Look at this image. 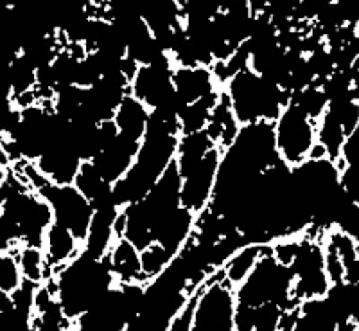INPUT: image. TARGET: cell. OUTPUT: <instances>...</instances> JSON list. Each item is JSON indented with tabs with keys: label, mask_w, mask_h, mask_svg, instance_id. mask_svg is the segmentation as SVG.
Masks as SVG:
<instances>
[{
	"label": "cell",
	"mask_w": 359,
	"mask_h": 331,
	"mask_svg": "<svg viewBox=\"0 0 359 331\" xmlns=\"http://www.w3.org/2000/svg\"><path fill=\"white\" fill-rule=\"evenodd\" d=\"M54 223L49 204L15 171L0 186V252L20 247H43Z\"/></svg>",
	"instance_id": "obj_1"
},
{
	"label": "cell",
	"mask_w": 359,
	"mask_h": 331,
	"mask_svg": "<svg viewBox=\"0 0 359 331\" xmlns=\"http://www.w3.org/2000/svg\"><path fill=\"white\" fill-rule=\"evenodd\" d=\"M54 294L67 319L72 323L101 301L117 285L108 258H94L81 252L78 258L56 270L53 279Z\"/></svg>",
	"instance_id": "obj_2"
},
{
	"label": "cell",
	"mask_w": 359,
	"mask_h": 331,
	"mask_svg": "<svg viewBox=\"0 0 359 331\" xmlns=\"http://www.w3.org/2000/svg\"><path fill=\"white\" fill-rule=\"evenodd\" d=\"M223 94L239 124L275 123L291 99L284 86L250 67L233 74L224 83Z\"/></svg>",
	"instance_id": "obj_3"
},
{
	"label": "cell",
	"mask_w": 359,
	"mask_h": 331,
	"mask_svg": "<svg viewBox=\"0 0 359 331\" xmlns=\"http://www.w3.org/2000/svg\"><path fill=\"white\" fill-rule=\"evenodd\" d=\"M237 304L261 306L277 304L282 310L298 306L293 297V272L275 258L271 245H264L262 256L252 274L236 287Z\"/></svg>",
	"instance_id": "obj_4"
},
{
	"label": "cell",
	"mask_w": 359,
	"mask_h": 331,
	"mask_svg": "<svg viewBox=\"0 0 359 331\" xmlns=\"http://www.w3.org/2000/svg\"><path fill=\"white\" fill-rule=\"evenodd\" d=\"M144 290L146 285L117 283L74 323V327L78 331H126L142 311Z\"/></svg>",
	"instance_id": "obj_5"
},
{
	"label": "cell",
	"mask_w": 359,
	"mask_h": 331,
	"mask_svg": "<svg viewBox=\"0 0 359 331\" xmlns=\"http://www.w3.org/2000/svg\"><path fill=\"white\" fill-rule=\"evenodd\" d=\"M236 287L216 270L196 288L192 331H236Z\"/></svg>",
	"instance_id": "obj_6"
},
{
	"label": "cell",
	"mask_w": 359,
	"mask_h": 331,
	"mask_svg": "<svg viewBox=\"0 0 359 331\" xmlns=\"http://www.w3.org/2000/svg\"><path fill=\"white\" fill-rule=\"evenodd\" d=\"M293 272V297L297 303L320 299L329 292L331 281L325 270V247L323 236L306 231L300 236V245L290 265Z\"/></svg>",
	"instance_id": "obj_7"
},
{
	"label": "cell",
	"mask_w": 359,
	"mask_h": 331,
	"mask_svg": "<svg viewBox=\"0 0 359 331\" xmlns=\"http://www.w3.org/2000/svg\"><path fill=\"white\" fill-rule=\"evenodd\" d=\"M273 131L278 157L291 168L311 159L318 144L316 121L294 107L291 101L273 123Z\"/></svg>",
	"instance_id": "obj_8"
},
{
	"label": "cell",
	"mask_w": 359,
	"mask_h": 331,
	"mask_svg": "<svg viewBox=\"0 0 359 331\" xmlns=\"http://www.w3.org/2000/svg\"><path fill=\"white\" fill-rule=\"evenodd\" d=\"M34 191L49 204L54 223L69 229L79 242H85L90 221L94 216V207L83 197L74 184H54L45 179Z\"/></svg>",
	"instance_id": "obj_9"
},
{
	"label": "cell",
	"mask_w": 359,
	"mask_h": 331,
	"mask_svg": "<svg viewBox=\"0 0 359 331\" xmlns=\"http://www.w3.org/2000/svg\"><path fill=\"white\" fill-rule=\"evenodd\" d=\"M175 62L172 58L151 65H139L130 79V94L142 101L149 110L163 107H184L176 98L172 83Z\"/></svg>",
	"instance_id": "obj_10"
},
{
	"label": "cell",
	"mask_w": 359,
	"mask_h": 331,
	"mask_svg": "<svg viewBox=\"0 0 359 331\" xmlns=\"http://www.w3.org/2000/svg\"><path fill=\"white\" fill-rule=\"evenodd\" d=\"M221 153H223L221 148H214L205 159H201L191 169L180 175L182 176V189H180L182 205L192 211L196 216L207 211L212 204Z\"/></svg>",
	"instance_id": "obj_11"
},
{
	"label": "cell",
	"mask_w": 359,
	"mask_h": 331,
	"mask_svg": "<svg viewBox=\"0 0 359 331\" xmlns=\"http://www.w3.org/2000/svg\"><path fill=\"white\" fill-rule=\"evenodd\" d=\"M102 144L97 155L90 162L94 164L95 169L108 180L110 184H115L118 179H123L128 169L133 166L137 153H139L140 141H135L123 135L115 128L114 121L102 123Z\"/></svg>",
	"instance_id": "obj_12"
},
{
	"label": "cell",
	"mask_w": 359,
	"mask_h": 331,
	"mask_svg": "<svg viewBox=\"0 0 359 331\" xmlns=\"http://www.w3.org/2000/svg\"><path fill=\"white\" fill-rule=\"evenodd\" d=\"M172 83H175L176 98L182 105H189V103H194L223 90L212 67L205 65L175 67Z\"/></svg>",
	"instance_id": "obj_13"
},
{
	"label": "cell",
	"mask_w": 359,
	"mask_h": 331,
	"mask_svg": "<svg viewBox=\"0 0 359 331\" xmlns=\"http://www.w3.org/2000/svg\"><path fill=\"white\" fill-rule=\"evenodd\" d=\"M121 207H104L95 209L92 221H90L88 233L83 242V252L94 256V258H107L111 247L115 245L118 238V216Z\"/></svg>",
	"instance_id": "obj_14"
},
{
	"label": "cell",
	"mask_w": 359,
	"mask_h": 331,
	"mask_svg": "<svg viewBox=\"0 0 359 331\" xmlns=\"http://www.w3.org/2000/svg\"><path fill=\"white\" fill-rule=\"evenodd\" d=\"M194 227H196V214L184 205H180L156 223L153 238H155V243L165 247L176 258L182 249L191 242Z\"/></svg>",
	"instance_id": "obj_15"
},
{
	"label": "cell",
	"mask_w": 359,
	"mask_h": 331,
	"mask_svg": "<svg viewBox=\"0 0 359 331\" xmlns=\"http://www.w3.org/2000/svg\"><path fill=\"white\" fill-rule=\"evenodd\" d=\"M41 249H43L47 265L50 266L54 275L56 270L65 266L74 258H78L79 254L83 252V243L69 229H65L62 225L53 223L49 231H47V234H45Z\"/></svg>",
	"instance_id": "obj_16"
},
{
	"label": "cell",
	"mask_w": 359,
	"mask_h": 331,
	"mask_svg": "<svg viewBox=\"0 0 359 331\" xmlns=\"http://www.w3.org/2000/svg\"><path fill=\"white\" fill-rule=\"evenodd\" d=\"M107 258L118 285H147L140 263V250L128 240L118 238Z\"/></svg>",
	"instance_id": "obj_17"
},
{
	"label": "cell",
	"mask_w": 359,
	"mask_h": 331,
	"mask_svg": "<svg viewBox=\"0 0 359 331\" xmlns=\"http://www.w3.org/2000/svg\"><path fill=\"white\" fill-rule=\"evenodd\" d=\"M74 186L79 189L83 197L92 204L95 209H104V207H118L115 204L114 198V184H110L104 176L95 169V166L90 160L81 164L78 175L74 179Z\"/></svg>",
	"instance_id": "obj_18"
},
{
	"label": "cell",
	"mask_w": 359,
	"mask_h": 331,
	"mask_svg": "<svg viewBox=\"0 0 359 331\" xmlns=\"http://www.w3.org/2000/svg\"><path fill=\"white\" fill-rule=\"evenodd\" d=\"M149 115H151V110L142 101L128 94L123 99V103L118 105L111 121L123 135H126L130 139L142 141L147 130V123H149Z\"/></svg>",
	"instance_id": "obj_19"
},
{
	"label": "cell",
	"mask_w": 359,
	"mask_h": 331,
	"mask_svg": "<svg viewBox=\"0 0 359 331\" xmlns=\"http://www.w3.org/2000/svg\"><path fill=\"white\" fill-rule=\"evenodd\" d=\"M214 148L217 146L216 143L210 139V135L207 134V130L180 135L175 159V164L176 168H178L180 175L187 171V169H191L192 166L200 162L201 159H205L208 153L212 152Z\"/></svg>",
	"instance_id": "obj_20"
},
{
	"label": "cell",
	"mask_w": 359,
	"mask_h": 331,
	"mask_svg": "<svg viewBox=\"0 0 359 331\" xmlns=\"http://www.w3.org/2000/svg\"><path fill=\"white\" fill-rule=\"evenodd\" d=\"M300 311L293 331H336L338 320L331 313L325 299H309L300 303Z\"/></svg>",
	"instance_id": "obj_21"
},
{
	"label": "cell",
	"mask_w": 359,
	"mask_h": 331,
	"mask_svg": "<svg viewBox=\"0 0 359 331\" xmlns=\"http://www.w3.org/2000/svg\"><path fill=\"white\" fill-rule=\"evenodd\" d=\"M221 94H223V90L212 96H207L203 99H198L194 103L184 105L178 114L180 135L207 130L208 121L212 117V112L216 108V105L219 103Z\"/></svg>",
	"instance_id": "obj_22"
},
{
	"label": "cell",
	"mask_w": 359,
	"mask_h": 331,
	"mask_svg": "<svg viewBox=\"0 0 359 331\" xmlns=\"http://www.w3.org/2000/svg\"><path fill=\"white\" fill-rule=\"evenodd\" d=\"M239 128H241V124L237 123L236 115H233L232 108H230L224 94H221L219 103L216 105V108L212 112V117L208 121L207 134L210 135V139L216 143L217 148L224 150V148L233 143Z\"/></svg>",
	"instance_id": "obj_23"
},
{
	"label": "cell",
	"mask_w": 359,
	"mask_h": 331,
	"mask_svg": "<svg viewBox=\"0 0 359 331\" xmlns=\"http://www.w3.org/2000/svg\"><path fill=\"white\" fill-rule=\"evenodd\" d=\"M316 139H318V146L322 148L325 157L338 162L341 157L343 144L347 141V131L334 115L325 112L316 123Z\"/></svg>",
	"instance_id": "obj_24"
},
{
	"label": "cell",
	"mask_w": 359,
	"mask_h": 331,
	"mask_svg": "<svg viewBox=\"0 0 359 331\" xmlns=\"http://www.w3.org/2000/svg\"><path fill=\"white\" fill-rule=\"evenodd\" d=\"M262 250H264V245H253V243H248V245L237 250L223 266V274L226 281L233 287H239L252 274V270L261 259Z\"/></svg>",
	"instance_id": "obj_25"
},
{
	"label": "cell",
	"mask_w": 359,
	"mask_h": 331,
	"mask_svg": "<svg viewBox=\"0 0 359 331\" xmlns=\"http://www.w3.org/2000/svg\"><path fill=\"white\" fill-rule=\"evenodd\" d=\"M18 263L25 281L43 285L53 279V270L47 265L45 252L41 247H20L18 249Z\"/></svg>",
	"instance_id": "obj_26"
},
{
	"label": "cell",
	"mask_w": 359,
	"mask_h": 331,
	"mask_svg": "<svg viewBox=\"0 0 359 331\" xmlns=\"http://www.w3.org/2000/svg\"><path fill=\"white\" fill-rule=\"evenodd\" d=\"M290 101L293 103L294 107L300 108L304 114L309 115L313 121H316V123H318L322 115L327 112V108H329V98H327L325 90L318 83L304 86L300 90H294Z\"/></svg>",
	"instance_id": "obj_27"
},
{
	"label": "cell",
	"mask_w": 359,
	"mask_h": 331,
	"mask_svg": "<svg viewBox=\"0 0 359 331\" xmlns=\"http://www.w3.org/2000/svg\"><path fill=\"white\" fill-rule=\"evenodd\" d=\"M172 259H175V256L160 243H151L149 247L140 250V263H142V272L146 281L149 283L158 278L163 270L171 265Z\"/></svg>",
	"instance_id": "obj_28"
},
{
	"label": "cell",
	"mask_w": 359,
	"mask_h": 331,
	"mask_svg": "<svg viewBox=\"0 0 359 331\" xmlns=\"http://www.w3.org/2000/svg\"><path fill=\"white\" fill-rule=\"evenodd\" d=\"M24 283L20 263H18V249L0 252V290L13 294Z\"/></svg>",
	"instance_id": "obj_29"
},
{
	"label": "cell",
	"mask_w": 359,
	"mask_h": 331,
	"mask_svg": "<svg viewBox=\"0 0 359 331\" xmlns=\"http://www.w3.org/2000/svg\"><path fill=\"white\" fill-rule=\"evenodd\" d=\"M13 306H15V304H13L11 294L0 290V313H6V311L11 310Z\"/></svg>",
	"instance_id": "obj_30"
},
{
	"label": "cell",
	"mask_w": 359,
	"mask_h": 331,
	"mask_svg": "<svg viewBox=\"0 0 359 331\" xmlns=\"http://www.w3.org/2000/svg\"><path fill=\"white\" fill-rule=\"evenodd\" d=\"M72 331H78V330H76V327H72Z\"/></svg>",
	"instance_id": "obj_31"
}]
</instances>
